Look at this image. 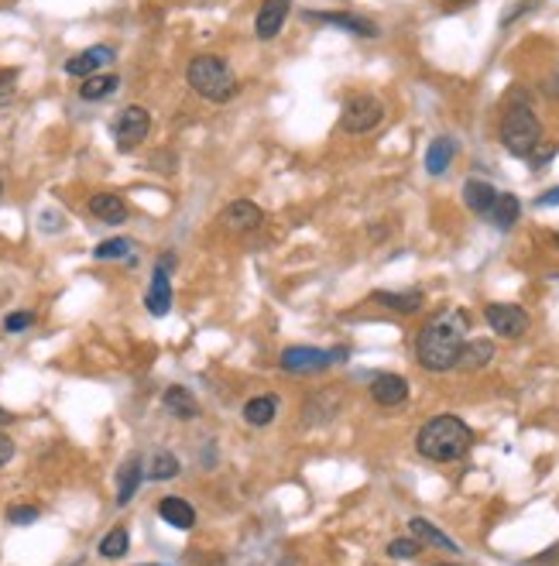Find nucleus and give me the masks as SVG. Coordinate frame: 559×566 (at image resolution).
<instances>
[{"label":"nucleus","mask_w":559,"mask_h":566,"mask_svg":"<svg viewBox=\"0 0 559 566\" xmlns=\"http://www.w3.org/2000/svg\"><path fill=\"white\" fill-rule=\"evenodd\" d=\"M371 398L378 402V405H402L408 398V381L402 374H378L374 381H371Z\"/></svg>","instance_id":"nucleus-12"},{"label":"nucleus","mask_w":559,"mask_h":566,"mask_svg":"<svg viewBox=\"0 0 559 566\" xmlns=\"http://www.w3.org/2000/svg\"><path fill=\"white\" fill-rule=\"evenodd\" d=\"M556 248H559V234H556Z\"/></svg>","instance_id":"nucleus-40"},{"label":"nucleus","mask_w":559,"mask_h":566,"mask_svg":"<svg viewBox=\"0 0 559 566\" xmlns=\"http://www.w3.org/2000/svg\"><path fill=\"white\" fill-rule=\"evenodd\" d=\"M467 327H470V319L463 309H450L425 323L415 340V353L425 371H450L457 364L463 344H467Z\"/></svg>","instance_id":"nucleus-1"},{"label":"nucleus","mask_w":559,"mask_h":566,"mask_svg":"<svg viewBox=\"0 0 559 566\" xmlns=\"http://www.w3.org/2000/svg\"><path fill=\"white\" fill-rule=\"evenodd\" d=\"M275 412H278L275 395H258V398H251V402L244 405V419H248L251 426H268V422H275Z\"/></svg>","instance_id":"nucleus-22"},{"label":"nucleus","mask_w":559,"mask_h":566,"mask_svg":"<svg viewBox=\"0 0 559 566\" xmlns=\"http://www.w3.org/2000/svg\"><path fill=\"white\" fill-rule=\"evenodd\" d=\"M165 409L172 412V415H179V419H196V415H199L193 391L179 388V385H172V388L165 391Z\"/></svg>","instance_id":"nucleus-20"},{"label":"nucleus","mask_w":559,"mask_h":566,"mask_svg":"<svg viewBox=\"0 0 559 566\" xmlns=\"http://www.w3.org/2000/svg\"><path fill=\"white\" fill-rule=\"evenodd\" d=\"M152 481H172L175 474H179V460H175L169 449H158L152 457Z\"/></svg>","instance_id":"nucleus-28"},{"label":"nucleus","mask_w":559,"mask_h":566,"mask_svg":"<svg viewBox=\"0 0 559 566\" xmlns=\"http://www.w3.org/2000/svg\"><path fill=\"white\" fill-rule=\"evenodd\" d=\"M186 79L196 93L210 103H227L237 93V76L220 56H196L186 69Z\"/></svg>","instance_id":"nucleus-3"},{"label":"nucleus","mask_w":559,"mask_h":566,"mask_svg":"<svg viewBox=\"0 0 559 566\" xmlns=\"http://www.w3.org/2000/svg\"><path fill=\"white\" fill-rule=\"evenodd\" d=\"M381 120H385V103L378 97H371V93L350 97L347 103H344V110H340V127H344L347 135H367V131H374Z\"/></svg>","instance_id":"nucleus-5"},{"label":"nucleus","mask_w":559,"mask_h":566,"mask_svg":"<svg viewBox=\"0 0 559 566\" xmlns=\"http://www.w3.org/2000/svg\"><path fill=\"white\" fill-rule=\"evenodd\" d=\"M4 422H11V415H7V412H0V426H4Z\"/></svg>","instance_id":"nucleus-38"},{"label":"nucleus","mask_w":559,"mask_h":566,"mask_svg":"<svg viewBox=\"0 0 559 566\" xmlns=\"http://www.w3.org/2000/svg\"><path fill=\"white\" fill-rule=\"evenodd\" d=\"M127 254H131V244H127L124 237H114V240H103V244H97L93 257H97V261H117V257H127Z\"/></svg>","instance_id":"nucleus-29"},{"label":"nucleus","mask_w":559,"mask_h":566,"mask_svg":"<svg viewBox=\"0 0 559 566\" xmlns=\"http://www.w3.org/2000/svg\"><path fill=\"white\" fill-rule=\"evenodd\" d=\"M470 447H474V432L457 415H436L415 436V449L425 460H436V464H453L467 457Z\"/></svg>","instance_id":"nucleus-2"},{"label":"nucleus","mask_w":559,"mask_h":566,"mask_svg":"<svg viewBox=\"0 0 559 566\" xmlns=\"http://www.w3.org/2000/svg\"><path fill=\"white\" fill-rule=\"evenodd\" d=\"M519 213H521V203H519V196H511V193H504V196H498L494 199V206H491V220H494V227L498 231H508L515 220H519Z\"/></svg>","instance_id":"nucleus-21"},{"label":"nucleus","mask_w":559,"mask_h":566,"mask_svg":"<svg viewBox=\"0 0 559 566\" xmlns=\"http://www.w3.org/2000/svg\"><path fill=\"white\" fill-rule=\"evenodd\" d=\"M117 86H120V79L114 73H97V76H90L83 83V90H79V97L83 100H107L110 93H117Z\"/></svg>","instance_id":"nucleus-23"},{"label":"nucleus","mask_w":559,"mask_h":566,"mask_svg":"<svg viewBox=\"0 0 559 566\" xmlns=\"http://www.w3.org/2000/svg\"><path fill=\"white\" fill-rule=\"evenodd\" d=\"M408 532H412V539H419V543H429V546L446 549V553H460V546H457L446 532H440V528L432 526V522H425V518H412V522H408Z\"/></svg>","instance_id":"nucleus-17"},{"label":"nucleus","mask_w":559,"mask_h":566,"mask_svg":"<svg viewBox=\"0 0 559 566\" xmlns=\"http://www.w3.org/2000/svg\"><path fill=\"white\" fill-rule=\"evenodd\" d=\"M292 11V0H265L261 4V11H258V21H254V31H258V39L261 41H271L278 31H282V24L289 18Z\"/></svg>","instance_id":"nucleus-9"},{"label":"nucleus","mask_w":559,"mask_h":566,"mask_svg":"<svg viewBox=\"0 0 559 566\" xmlns=\"http://www.w3.org/2000/svg\"><path fill=\"white\" fill-rule=\"evenodd\" d=\"M39 518V508L35 505H18L7 511V522H14V526H28V522H35Z\"/></svg>","instance_id":"nucleus-31"},{"label":"nucleus","mask_w":559,"mask_h":566,"mask_svg":"<svg viewBox=\"0 0 559 566\" xmlns=\"http://www.w3.org/2000/svg\"><path fill=\"white\" fill-rule=\"evenodd\" d=\"M344 351L327 353V351H316V347H289L282 353V371L289 374H312V371H327L333 361H340Z\"/></svg>","instance_id":"nucleus-7"},{"label":"nucleus","mask_w":559,"mask_h":566,"mask_svg":"<svg viewBox=\"0 0 559 566\" xmlns=\"http://www.w3.org/2000/svg\"><path fill=\"white\" fill-rule=\"evenodd\" d=\"M131 546V536H127V528H110L107 536H103V543H100V556H107V560H117V556H124Z\"/></svg>","instance_id":"nucleus-26"},{"label":"nucleus","mask_w":559,"mask_h":566,"mask_svg":"<svg viewBox=\"0 0 559 566\" xmlns=\"http://www.w3.org/2000/svg\"><path fill=\"white\" fill-rule=\"evenodd\" d=\"M453 155H457V144L450 137H436L429 144V152H425V172L429 176H443L446 169H450V161H453Z\"/></svg>","instance_id":"nucleus-18"},{"label":"nucleus","mask_w":559,"mask_h":566,"mask_svg":"<svg viewBox=\"0 0 559 566\" xmlns=\"http://www.w3.org/2000/svg\"><path fill=\"white\" fill-rule=\"evenodd\" d=\"M323 21L336 24V28H347V31H354V35H364V39H374V35H378V28H374L371 21L354 18V14H323Z\"/></svg>","instance_id":"nucleus-27"},{"label":"nucleus","mask_w":559,"mask_h":566,"mask_svg":"<svg viewBox=\"0 0 559 566\" xmlns=\"http://www.w3.org/2000/svg\"><path fill=\"white\" fill-rule=\"evenodd\" d=\"M539 206H559V186H556V189H549V193L539 196Z\"/></svg>","instance_id":"nucleus-37"},{"label":"nucleus","mask_w":559,"mask_h":566,"mask_svg":"<svg viewBox=\"0 0 559 566\" xmlns=\"http://www.w3.org/2000/svg\"><path fill=\"white\" fill-rule=\"evenodd\" d=\"M484 316H487L491 330L498 333V336H521V333L528 330V313L521 306H511V302H491L484 309Z\"/></svg>","instance_id":"nucleus-8"},{"label":"nucleus","mask_w":559,"mask_h":566,"mask_svg":"<svg viewBox=\"0 0 559 566\" xmlns=\"http://www.w3.org/2000/svg\"><path fill=\"white\" fill-rule=\"evenodd\" d=\"M90 213L103 223H124L127 220V203L114 193H97L90 199Z\"/></svg>","instance_id":"nucleus-15"},{"label":"nucleus","mask_w":559,"mask_h":566,"mask_svg":"<svg viewBox=\"0 0 559 566\" xmlns=\"http://www.w3.org/2000/svg\"><path fill=\"white\" fill-rule=\"evenodd\" d=\"M148 313L152 316H165L172 309V285H169V268L158 265L152 274V289H148V299H144Z\"/></svg>","instance_id":"nucleus-13"},{"label":"nucleus","mask_w":559,"mask_h":566,"mask_svg":"<svg viewBox=\"0 0 559 566\" xmlns=\"http://www.w3.org/2000/svg\"><path fill=\"white\" fill-rule=\"evenodd\" d=\"M491 357H494V344L491 340H467L453 368H460V371H481Z\"/></svg>","instance_id":"nucleus-16"},{"label":"nucleus","mask_w":559,"mask_h":566,"mask_svg":"<svg viewBox=\"0 0 559 566\" xmlns=\"http://www.w3.org/2000/svg\"><path fill=\"white\" fill-rule=\"evenodd\" d=\"M374 299L395 313H419L423 309V292H378Z\"/></svg>","instance_id":"nucleus-24"},{"label":"nucleus","mask_w":559,"mask_h":566,"mask_svg":"<svg viewBox=\"0 0 559 566\" xmlns=\"http://www.w3.org/2000/svg\"><path fill=\"white\" fill-rule=\"evenodd\" d=\"M152 131V114L144 107H124L114 120V141L127 152V148H137Z\"/></svg>","instance_id":"nucleus-6"},{"label":"nucleus","mask_w":559,"mask_h":566,"mask_svg":"<svg viewBox=\"0 0 559 566\" xmlns=\"http://www.w3.org/2000/svg\"><path fill=\"white\" fill-rule=\"evenodd\" d=\"M542 152H532V165H542V161H549V158H553V152H556V148H553V144H539Z\"/></svg>","instance_id":"nucleus-36"},{"label":"nucleus","mask_w":559,"mask_h":566,"mask_svg":"<svg viewBox=\"0 0 559 566\" xmlns=\"http://www.w3.org/2000/svg\"><path fill=\"white\" fill-rule=\"evenodd\" d=\"M114 62V48H107V45H93V48H86V52H79L73 59L66 62V73L69 76H97L103 65H110Z\"/></svg>","instance_id":"nucleus-10"},{"label":"nucleus","mask_w":559,"mask_h":566,"mask_svg":"<svg viewBox=\"0 0 559 566\" xmlns=\"http://www.w3.org/2000/svg\"><path fill=\"white\" fill-rule=\"evenodd\" d=\"M494 199H498L494 186H487V182H481V179H470V182L463 186V203H467L474 213H491Z\"/></svg>","instance_id":"nucleus-19"},{"label":"nucleus","mask_w":559,"mask_h":566,"mask_svg":"<svg viewBox=\"0 0 559 566\" xmlns=\"http://www.w3.org/2000/svg\"><path fill=\"white\" fill-rule=\"evenodd\" d=\"M536 566H559V546L549 549V553H539V556H536Z\"/></svg>","instance_id":"nucleus-35"},{"label":"nucleus","mask_w":559,"mask_h":566,"mask_svg":"<svg viewBox=\"0 0 559 566\" xmlns=\"http://www.w3.org/2000/svg\"><path fill=\"white\" fill-rule=\"evenodd\" d=\"M14 83H18V73H14V69H0V103L14 93Z\"/></svg>","instance_id":"nucleus-33"},{"label":"nucleus","mask_w":559,"mask_h":566,"mask_svg":"<svg viewBox=\"0 0 559 566\" xmlns=\"http://www.w3.org/2000/svg\"><path fill=\"white\" fill-rule=\"evenodd\" d=\"M158 515H162V522H169L172 528L196 526V511L186 498H162V501H158Z\"/></svg>","instance_id":"nucleus-14"},{"label":"nucleus","mask_w":559,"mask_h":566,"mask_svg":"<svg viewBox=\"0 0 559 566\" xmlns=\"http://www.w3.org/2000/svg\"><path fill=\"white\" fill-rule=\"evenodd\" d=\"M137 484H141V460H127L120 467V488H117V505H127L135 498Z\"/></svg>","instance_id":"nucleus-25"},{"label":"nucleus","mask_w":559,"mask_h":566,"mask_svg":"<svg viewBox=\"0 0 559 566\" xmlns=\"http://www.w3.org/2000/svg\"><path fill=\"white\" fill-rule=\"evenodd\" d=\"M220 220H223V227L227 231H254L261 220H265V213L258 210V203H251V199H233V203H227V210L220 213Z\"/></svg>","instance_id":"nucleus-11"},{"label":"nucleus","mask_w":559,"mask_h":566,"mask_svg":"<svg viewBox=\"0 0 559 566\" xmlns=\"http://www.w3.org/2000/svg\"><path fill=\"white\" fill-rule=\"evenodd\" d=\"M423 553V543L419 539H395L391 546H388V556L391 560H412V556H419Z\"/></svg>","instance_id":"nucleus-30"},{"label":"nucleus","mask_w":559,"mask_h":566,"mask_svg":"<svg viewBox=\"0 0 559 566\" xmlns=\"http://www.w3.org/2000/svg\"><path fill=\"white\" fill-rule=\"evenodd\" d=\"M35 323V313H28V309H21V313H11L4 319V330L7 333H18V330H28Z\"/></svg>","instance_id":"nucleus-32"},{"label":"nucleus","mask_w":559,"mask_h":566,"mask_svg":"<svg viewBox=\"0 0 559 566\" xmlns=\"http://www.w3.org/2000/svg\"><path fill=\"white\" fill-rule=\"evenodd\" d=\"M542 141V124L525 100H515L502 118V144L519 158H528Z\"/></svg>","instance_id":"nucleus-4"},{"label":"nucleus","mask_w":559,"mask_h":566,"mask_svg":"<svg viewBox=\"0 0 559 566\" xmlns=\"http://www.w3.org/2000/svg\"><path fill=\"white\" fill-rule=\"evenodd\" d=\"M436 566H457V563H436Z\"/></svg>","instance_id":"nucleus-39"},{"label":"nucleus","mask_w":559,"mask_h":566,"mask_svg":"<svg viewBox=\"0 0 559 566\" xmlns=\"http://www.w3.org/2000/svg\"><path fill=\"white\" fill-rule=\"evenodd\" d=\"M11 457H14V443L0 432V467H4V464H11Z\"/></svg>","instance_id":"nucleus-34"}]
</instances>
